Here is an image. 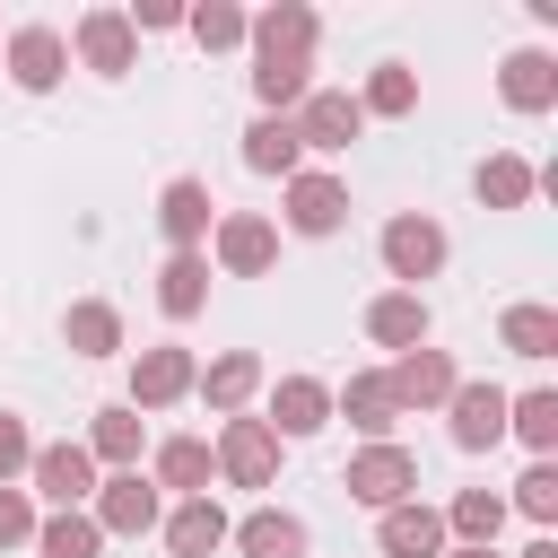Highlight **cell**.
I'll return each mask as SVG.
<instances>
[{
    "label": "cell",
    "mask_w": 558,
    "mask_h": 558,
    "mask_svg": "<svg viewBox=\"0 0 558 558\" xmlns=\"http://www.w3.org/2000/svg\"><path fill=\"white\" fill-rule=\"evenodd\" d=\"M122 17H131V35H166V26H183L174 0H140V9H122Z\"/></svg>",
    "instance_id": "ab89813d"
},
{
    "label": "cell",
    "mask_w": 558,
    "mask_h": 558,
    "mask_svg": "<svg viewBox=\"0 0 558 558\" xmlns=\"http://www.w3.org/2000/svg\"><path fill=\"white\" fill-rule=\"evenodd\" d=\"M375 253H384V279H392V288H418V279H436V270H445L453 235H445L427 209H401V218H384Z\"/></svg>",
    "instance_id": "3957f363"
},
{
    "label": "cell",
    "mask_w": 558,
    "mask_h": 558,
    "mask_svg": "<svg viewBox=\"0 0 558 558\" xmlns=\"http://www.w3.org/2000/svg\"><path fill=\"white\" fill-rule=\"evenodd\" d=\"M340 488H349L357 506H375V514H384V506H410V497H418V453H410V445H357L349 471H340Z\"/></svg>",
    "instance_id": "8992f818"
},
{
    "label": "cell",
    "mask_w": 558,
    "mask_h": 558,
    "mask_svg": "<svg viewBox=\"0 0 558 558\" xmlns=\"http://www.w3.org/2000/svg\"><path fill=\"white\" fill-rule=\"evenodd\" d=\"M497 96H506V113H549V105H558V52H541V44L506 52Z\"/></svg>",
    "instance_id": "603a6c76"
},
{
    "label": "cell",
    "mask_w": 558,
    "mask_h": 558,
    "mask_svg": "<svg viewBox=\"0 0 558 558\" xmlns=\"http://www.w3.org/2000/svg\"><path fill=\"white\" fill-rule=\"evenodd\" d=\"M244 44H253V61H288V70H314L323 17H314L305 0H270L262 17H244Z\"/></svg>",
    "instance_id": "52a82bcc"
},
{
    "label": "cell",
    "mask_w": 558,
    "mask_h": 558,
    "mask_svg": "<svg viewBox=\"0 0 558 558\" xmlns=\"http://www.w3.org/2000/svg\"><path fill=\"white\" fill-rule=\"evenodd\" d=\"M375 549L384 558H445L453 541H445V514L427 497H410V506H384L375 514Z\"/></svg>",
    "instance_id": "ffe728a7"
},
{
    "label": "cell",
    "mask_w": 558,
    "mask_h": 558,
    "mask_svg": "<svg viewBox=\"0 0 558 558\" xmlns=\"http://www.w3.org/2000/svg\"><path fill=\"white\" fill-rule=\"evenodd\" d=\"M96 480H105L96 453L70 445V436H61V445H35V462H26V497H35V514H78V506L96 497Z\"/></svg>",
    "instance_id": "6da1fadb"
},
{
    "label": "cell",
    "mask_w": 558,
    "mask_h": 558,
    "mask_svg": "<svg viewBox=\"0 0 558 558\" xmlns=\"http://www.w3.org/2000/svg\"><path fill=\"white\" fill-rule=\"evenodd\" d=\"M183 35L201 52H244V9L235 0H201V9H183Z\"/></svg>",
    "instance_id": "e575fe53"
},
{
    "label": "cell",
    "mask_w": 558,
    "mask_h": 558,
    "mask_svg": "<svg viewBox=\"0 0 558 558\" xmlns=\"http://www.w3.org/2000/svg\"><path fill=\"white\" fill-rule=\"evenodd\" d=\"M26 462H35V436L17 410H0V488H26Z\"/></svg>",
    "instance_id": "74e56055"
},
{
    "label": "cell",
    "mask_w": 558,
    "mask_h": 558,
    "mask_svg": "<svg viewBox=\"0 0 558 558\" xmlns=\"http://www.w3.org/2000/svg\"><path fill=\"white\" fill-rule=\"evenodd\" d=\"M357 113H366V122H401V113H418V70H410V61H375L366 87H357Z\"/></svg>",
    "instance_id": "f546056e"
},
{
    "label": "cell",
    "mask_w": 558,
    "mask_h": 558,
    "mask_svg": "<svg viewBox=\"0 0 558 558\" xmlns=\"http://www.w3.org/2000/svg\"><path fill=\"white\" fill-rule=\"evenodd\" d=\"M445 436H453L462 453H488V445H506V384H480V375H462V384H453V401H445Z\"/></svg>",
    "instance_id": "9a60e30c"
},
{
    "label": "cell",
    "mask_w": 558,
    "mask_h": 558,
    "mask_svg": "<svg viewBox=\"0 0 558 558\" xmlns=\"http://www.w3.org/2000/svg\"><path fill=\"white\" fill-rule=\"evenodd\" d=\"M262 384H270V366H262L253 349H218V357H209V366L192 375V392H201V401H209L218 418H244V410L262 401Z\"/></svg>",
    "instance_id": "2e32d148"
},
{
    "label": "cell",
    "mask_w": 558,
    "mask_h": 558,
    "mask_svg": "<svg viewBox=\"0 0 558 558\" xmlns=\"http://www.w3.org/2000/svg\"><path fill=\"white\" fill-rule=\"evenodd\" d=\"M227 549H235V558H305L314 532H305V514H288V506H253V514L227 532Z\"/></svg>",
    "instance_id": "7402d4cb"
},
{
    "label": "cell",
    "mask_w": 558,
    "mask_h": 558,
    "mask_svg": "<svg viewBox=\"0 0 558 558\" xmlns=\"http://www.w3.org/2000/svg\"><path fill=\"white\" fill-rule=\"evenodd\" d=\"M471 192H480V209H532L541 166H532V157H514V148H488V157H480V174H471Z\"/></svg>",
    "instance_id": "484cf974"
},
{
    "label": "cell",
    "mask_w": 558,
    "mask_h": 558,
    "mask_svg": "<svg viewBox=\"0 0 558 558\" xmlns=\"http://www.w3.org/2000/svg\"><path fill=\"white\" fill-rule=\"evenodd\" d=\"M209 270H227V279H262L270 262H279V227L262 218V209H218V227H209Z\"/></svg>",
    "instance_id": "5b68a950"
},
{
    "label": "cell",
    "mask_w": 558,
    "mask_h": 558,
    "mask_svg": "<svg viewBox=\"0 0 558 558\" xmlns=\"http://www.w3.org/2000/svg\"><path fill=\"white\" fill-rule=\"evenodd\" d=\"M262 392H270L262 427H270L279 445H305V436L331 427V384H323V375H279V384H262Z\"/></svg>",
    "instance_id": "4fadbf2b"
},
{
    "label": "cell",
    "mask_w": 558,
    "mask_h": 558,
    "mask_svg": "<svg viewBox=\"0 0 558 558\" xmlns=\"http://www.w3.org/2000/svg\"><path fill=\"white\" fill-rule=\"evenodd\" d=\"M157 227H166V244H174V253H201V244H209V227H218L209 183H201V174H174V183L157 192Z\"/></svg>",
    "instance_id": "e0dca14e"
},
{
    "label": "cell",
    "mask_w": 558,
    "mask_h": 558,
    "mask_svg": "<svg viewBox=\"0 0 558 558\" xmlns=\"http://www.w3.org/2000/svg\"><path fill=\"white\" fill-rule=\"evenodd\" d=\"M70 61L96 70V78H131V70H140V35H131V17H122V9H87V17L70 26Z\"/></svg>",
    "instance_id": "7c38bea8"
},
{
    "label": "cell",
    "mask_w": 558,
    "mask_h": 558,
    "mask_svg": "<svg viewBox=\"0 0 558 558\" xmlns=\"http://www.w3.org/2000/svg\"><path fill=\"white\" fill-rule=\"evenodd\" d=\"M26 549H35V558H105V532H96L87 506H78V514H44Z\"/></svg>",
    "instance_id": "836d02e7"
},
{
    "label": "cell",
    "mask_w": 558,
    "mask_h": 558,
    "mask_svg": "<svg viewBox=\"0 0 558 558\" xmlns=\"http://www.w3.org/2000/svg\"><path fill=\"white\" fill-rule=\"evenodd\" d=\"M497 340H506L514 357H532V366H541V357H558V305H532V296H523V305H506V314H497Z\"/></svg>",
    "instance_id": "d6a6232c"
},
{
    "label": "cell",
    "mask_w": 558,
    "mask_h": 558,
    "mask_svg": "<svg viewBox=\"0 0 558 558\" xmlns=\"http://www.w3.org/2000/svg\"><path fill=\"white\" fill-rule=\"evenodd\" d=\"M192 375H201V357L183 349V340H157V349H140L131 357V410L148 418V410H174V401H192Z\"/></svg>",
    "instance_id": "8fae6325"
},
{
    "label": "cell",
    "mask_w": 558,
    "mask_h": 558,
    "mask_svg": "<svg viewBox=\"0 0 558 558\" xmlns=\"http://www.w3.org/2000/svg\"><path fill=\"white\" fill-rule=\"evenodd\" d=\"M445 514V541L453 549H497V532H506V497L497 488H462L453 506H436Z\"/></svg>",
    "instance_id": "f1b7e54d"
},
{
    "label": "cell",
    "mask_w": 558,
    "mask_h": 558,
    "mask_svg": "<svg viewBox=\"0 0 558 558\" xmlns=\"http://www.w3.org/2000/svg\"><path fill=\"white\" fill-rule=\"evenodd\" d=\"M279 227H288V235H314V244L340 235V227H349V183H340L331 166H296V174L279 183Z\"/></svg>",
    "instance_id": "7a4b0ae2"
},
{
    "label": "cell",
    "mask_w": 558,
    "mask_h": 558,
    "mask_svg": "<svg viewBox=\"0 0 558 558\" xmlns=\"http://www.w3.org/2000/svg\"><path fill=\"white\" fill-rule=\"evenodd\" d=\"M384 384H392V410L410 418V410H445L453 384H462V366H453L445 349H401V357L384 366Z\"/></svg>",
    "instance_id": "5bb4252c"
},
{
    "label": "cell",
    "mask_w": 558,
    "mask_h": 558,
    "mask_svg": "<svg viewBox=\"0 0 558 558\" xmlns=\"http://www.w3.org/2000/svg\"><path fill=\"white\" fill-rule=\"evenodd\" d=\"M523 558H558V541H549V532H541V541H532V549H523Z\"/></svg>",
    "instance_id": "60d3db41"
},
{
    "label": "cell",
    "mask_w": 558,
    "mask_h": 558,
    "mask_svg": "<svg viewBox=\"0 0 558 558\" xmlns=\"http://www.w3.org/2000/svg\"><path fill=\"white\" fill-rule=\"evenodd\" d=\"M445 558H497V549H445Z\"/></svg>",
    "instance_id": "b9f144b4"
},
{
    "label": "cell",
    "mask_w": 558,
    "mask_h": 558,
    "mask_svg": "<svg viewBox=\"0 0 558 558\" xmlns=\"http://www.w3.org/2000/svg\"><path fill=\"white\" fill-rule=\"evenodd\" d=\"M0 61H9V87L17 96H52L70 78V35L61 26H9L0 35Z\"/></svg>",
    "instance_id": "ba28073f"
},
{
    "label": "cell",
    "mask_w": 558,
    "mask_h": 558,
    "mask_svg": "<svg viewBox=\"0 0 558 558\" xmlns=\"http://www.w3.org/2000/svg\"><path fill=\"white\" fill-rule=\"evenodd\" d=\"M140 445H148V418H140L131 401L87 410V453H96V471H140Z\"/></svg>",
    "instance_id": "d4e9b609"
},
{
    "label": "cell",
    "mask_w": 558,
    "mask_h": 558,
    "mask_svg": "<svg viewBox=\"0 0 558 558\" xmlns=\"http://www.w3.org/2000/svg\"><path fill=\"white\" fill-rule=\"evenodd\" d=\"M35 523H44V514H35V497H26V488H0V549H26V541H35Z\"/></svg>",
    "instance_id": "f35d334b"
},
{
    "label": "cell",
    "mask_w": 558,
    "mask_h": 558,
    "mask_svg": "<svg viewBox=\"0 0 558 558\" xmlns=\"http://www.w3.org/2000/svg\"><path fill=\"white\" fill-rule=\"evenodd\" d=\"M148 480H157V497H209V480H218V462H209V436H157V453H148Z\"/></svg>",
    "instance_id": "44dd1931"
},
{
    "label": "cell",
    "mask_w": 558,
    "mask_h": 558,
    "mask_svg": "<svg viewBox=\"0 0 558 558\" xmlns=\"http://www.w3.org/2000/svg\"><path fill=\"white\" fill-rule=\"evenodd\" d=\"M157 532H166V549H174V558H218V549H227V532H235V514H227L218 497H174Z\"/></svg>",
    "instance_id": "d6986e66"
},
{
    "label": "cell",
    "mask_w": 558,
    "mask_h": 558,
    "mask_svg": "<svg viewBox=\"0 0 558 558\" xmlns=\"http://www.w3.org/2000/svg\"><path fill=\"white\" fill-rule=\"evenodd\" d=\"M61 340H70L78 357H122V314H113L105 296H78V305L61 314Z\"/></svg>",
    "instance_id": "1f68e13d"
},
{
    "label": "cell",
    "mask_w": 558,
    "mask_h": 558,
    "mask_svg": "<svg viewBox=\"0 0 558 558\" xmlns=\"http://www.w3.org/2000/svg\"><path fill=\"white\" fill-rule=\"evenodd\" d=\"M244 166L288 183V174L305 166V140H296V122H288V113H253V122H244Z\"/></svg>",
    "instance_id": "83f0119b"
},
{
    "label": "cell",
    "mask_w": 558,
    "mask_h": 558,
    "mask_svg": "<svg viewBox=\"0 0 558 558\" xmlns=\"http://www.w3.org/2000/svg\"><path fill=\"white\" fill-rule=\"evenodd\" d=\"M506 514H523V523H558V462H532L523 480H514V497H506Z\"/></svg>",
    "instance_id": "8d00e7d4"
},
{
    "label": "cell",
    "mask_w": 558,
    "mask_h": 558,
    "mask_svg": "<svg viewBox=\"0 0 558 558\" xmlns=\"http://www.w3.org/2000/svg\"><path fill=\"white\" fill-rule=\"evenodd\" d=\"M87 523H96L105 541H140V532H157V523H166V497H157V480H148V471H105V480H96V497H87Z\"/></svg>",
    "instance_id": "277c9868"
},
{
    "label": "cell",
    "mask_w": 558,
    "mask_h": 558,
    "mask_svg": "<svg viewBox=\"0 0 558 558\" xmlns=\"http://www.w3.org/2000/svg\"><path fill=\"white\" fill-rule=\"evenodd\" d=\"M314 87V70H288V61H253V105L262 113H296Z\"/></svg>",
    "instance_id": "d590c367"
},
{
    "label": "cell",
    "mask_w": 558,
    "mask_h": 558,
    "mask_svg": "<svg viewBox=\"0 0 558 558\" xmlns=\"http://www.w3.org/2000/svg\"><path fill=\"white\" fill-rule=\"evenodd\" d=\"M209 279H218L209 253H166V262H157V314H166V323H192V314L209 305Z\"/></svg>",
    "instance_id": "4316f807"
},
{
    "label": "cell",
    "mask_w": 558,
    "mask_h": 558,
    "mask_svg": "<svg viewBox=\"0 0 558 558\" xmlns=\"http://www.w3.org/2000/svg\"><path fill=\"white\" fill-rule=\"evenodd\" d=\"M288 122H296L305 157H349V148H357V131H366V113H357V96H349V87H305V105H296Z\"/></svg>",
    "instance_id": "30bf717a"
},
{
    "label": "cell",
    "mask_w": 558,
    "mask_h": 558,
    "mask_svg": "<svg viewBox=\"0 0 558 558\" xmlns=\"http://www.w3.org/2000/svg\"><path fill=\"white\" fill-rule=\"evenodd\" d=\"M506 436H523V445H532V462H549V453H558V392H549V384L506 392Z\"/></svg>",
    "instance_id": "4dcf8cb0"
},
{
    "label": "cell",
    "mask_w": 558,
    "mask_h": 558,
    "mask_svg": "<svg viewBox=\"0 0 558 558\" xmlns=\"http://www.w3.org/2000/svg\"><path fill=\"white\" fill-rule=\"evenodd\" d=\"M427 323H436V314H427L418 288H384V296L366 305V340L392 349V357H401V349H427Z\"/></svg>",
    "instance_id": "cb8c5ba5"
},
{
    "label": "cell",
    "mask_w": 558,
    "mask_h": 558,
    "mask_svg": "<svg viewBox=\"0 0 558 558\" xmlns=\"http://www.w3.org/2000/svg\"><path fill=\"white\" fill-rule=\"evenodd\" d=\"M331 418H349L366 445H392V384H384V366H357L349 384H331Z\"/></svg>",
    "instance_id": "ac0fdd59"
},
{
    "label": "cell",
    "mask_w": 558,
    "mask_h": 558,
    "mask_svg": "<svg viewBox=\"0 0 558 558\" xmlns=\"http://www.w3.org/2000/svg\"><path fill=\"white\" fill-rule=\"evenodd\" d=\"M209 462H218V480H227V488H270V480H279V436H270L253 410H244V418H218Z\"/></svg>",
    "instance_id": "9c48e42d"
}]
</instances>
